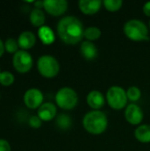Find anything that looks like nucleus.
I'll use <instances>...</instances> for the list:
<instances>
[{
    "instance_id": "nucleus-29",
    "label": "nucleus",
    "mask_w": 150,
    "mask_h": 151,
    "mask_svg": "<svg viewBox=\"0 0 150 151\" xmlns=\"http://www.w3.org/2000/svg\"><path fill=\"white\" fill-rule=\"evenodd\" d=\"M34 6L37 9L43 8V1H36V2H34Z\"/></svg>"
},
{
    "instance_id": "nucleus-23",
    "label": "nucleus",
    "mask_w": 150,
    "mask_h": 151,
    "mask_svg": "<svg viewBox=\"0 0 150 151\" xmlns=\"http://www.w3.org/2000/svg\"><path fill=\"white\" fill-rule=\"evenodd\" d=\"M14 81V76L8 71L1 72L0 73V84L5 87L11 86Z\"/></svg>"
},
{
    "instance_id": "nucleus-12",
    "label": "nucleus",
    "mask_w": 150,
    "mask_h": 151,
    "mask_svg": "<svg viewBox=\"0 0 150 151\" xmlns=\"http://www.w3.org/2000/svg\"><path fill=\"white\" fill-rule=\"evenodd\" d=\"M87 103L94 111H99L105 104V98L103 95L98 90H92L87 96Z\"/></svg>"
},
{
    "instance_id": "nucleus-1",
    "label": "nucleus",
    "mask_w": 150,
    "mask_h": 151,
    "mask_svg": "<svg viewBox=\"0 0 150 151\" xmlns=\"http://www.w3.org/2000/svg\"><path fill=\"white\" fill-rule=\"evenodd\" d=\"M57 35L63 42L75 45L84 37L83 25L79 19L73 16L62 18L57 26Z\"/></svg>"
},
{
    "instance_id": "nucleus-6",
    "label": "nucleus",
    "mask_w": 150,
    "mask_h": 151,
    "mask_svg": "<svg viewBox=\"0 0 150 151\" xmlns=\"http://www.w3.org/2000/svg\"><path fill=\"white\" fill-rule=\"evenodd\" d=\"M106 100L109 106L116 111H119L127 106L126 91L119 86L111 87L106 94Z\"/></svg>"
},
{
    "instance_id": "nucleus-20",
    "label": "nucleus",
    "mask_w": 150,
    "mask_h": 151,
    "mask_svg": "<svg viewBox=\"0 0 150 151\" xmlns=\"http://www.w3.org/2000/svg\"><path fill=\"white\" fill-rule=\"evenodd\" d=\"M56 124L58 127V128H60L62 130H66V129H69L71 127L72 119L66 114H59L57 118Z\"/></svg>"
},
{
    "instance_id": "nucleus-7",
    "label": "nucleus",
    "mask_w": 150,
    "mask_h": 151,
    "mask_svg": "<svg viewBox=\"0 0 150 151\" xmlns=\"http://www.w3.org/2000/svg\"><path fill=\"white\" fill-rule=\"evenodd\" d=\"M12 64L16 71L25 73L31 70L33 66V58L27 50H20L13 55Z\"/></svg>"
},
{
    "instance_id": "nucleus-30",
    "label": "nucleus",
    "mask_w": 150,
    "mask_h": 151,
    "mask_svg": "<svg viewBox=\"0 0 150 151\" xmlns=\"http://www.w3.org/2000/svg\"><path fill=\"white\" fill-rule=\"evenodd\" d=\"M149 29H150V20H149Z\"/></svg>"
},
{
    "instance_id": "nucleus-14",
    "label": "nucleus",
    "mask_w": 150,
    "mask_h": 151,
    "mask_svg": "<svg viewBox=\"0 0 150 151\" xmlns=\"http://www.w3.org/2000/svg\"><path fill=\"white\" fill-rule=\"evenodd\" d=\"M35 42H36V37L34 34L30 31L22 32L18 38L19 46L24 50L31 49L35 44Z\"/></svg>"
},
{
    "instance_id": "nucleus-26",
    "label": "nucleus",
    "mask_w": 150,
    "mask_h": 151,
    "mask_svg": "<svg viewBox=\"0 0 150 151\" xmlns=\"http://www.w3.org/2000/svg\"><path fill=\"white\" fill-rule=\"evenodd\" d=\"M0 151H11L10 143L4 139H0Z\"/></svg>"
},
{
    "instance_id": "nucleus-24",
    "label": "nucleus",
    "mask_w": 150,
    "mask_h": 151,
    "mask_svg": "<svg viewBox=\"0 0 150 151\" xmlns=\"http://www.w3.org/2000/svg\"><path fill=\"white\" fill-rule=\"evenodd\" d=\"M19 43L18 41H16L13 38H8L5 42H4V48L5 50L9 53H16L17 51H19Z\"/></svg>"
},
{
    "instance_id": "nucleus-25",
    "label": "nucleus",
    "mask_w": 150,
    "mask_h": 151,
    "mask_svg": "<svg viewBox=\"0 0 150 151\" xmlns=\"http://www.w3.org/2000/svg\"><path fill=\"white\" fill-rule=\"evenodd\" d=\"M28 124L33 128H39L42 126V119L38 116H31L28 119Z\"/></svg>"
},
{
    "instance_id": "nucleus-16",
    "label": "nucleus",
    "mask_w": 150,
    "mask_h": 151,
    "mask_svg": "<svg viewBox=\"0 0 150 151\" xmlns=\"http://www.w3.org/2000/svg\"><path fill=\"white\" fill-rule=\"evenodd\" d=\"M134 136L136 140L141 143L150 142V125H141L134 131Z\"/></svg>"
},
{
    "instance_id": "nucleus-5",
    "label": "nucleus",
    "mask_w": 150,
    "mask_h": 151,
    "mask_svg": "<svg viewBox=\"0 0 150 151\" xmlns=\"http://www.w3.org/2000/svg\"><path fill=\"white\" fill-rule=\"evenodd\" d=\"M55 101L59 108L65 111H70L76 107L79 101V97L74 89L68 87H65L60 88L57 92Z\"/></svg>"
},
{
    "instance_id": "nucleus-19",
    "label": "nucleus",
    "mask_w": 150,
    "mask_h": 151,
    "mask_svg": "<svg viewBox=\"0 0 150 151\" xmlns=\"http://www.w3.org/2000/svg\"><path fill=\"white\" fill-rule=\"evenodd\" d=\"M102 35V32L97 27H88L84 30V37L87 41L93 42L99 39Z\"/></svg>"
},
{
    "instance_id": "nucleus-10",
    "label": "nucleus",
    "mask_w": 150,
    "mask_h": 151,
    "mask_svg": "<svg viewBox=\"0 0 150 151\" xmlns=\"http://www.w3.org/2000/svg\"><path fill=\"white\" fill-rule=\"evenodd\" d=\"M125 118H126V120L129 124L133 126H137L141 123V121L143 120L144 115L140 106H138L135 104H131L126 107Z\"/></svg>"
},
{
    "instance_id": "nucleus-13",
    "label": "nucleus",
    "mask_w": 150,
    "mask_h": 151,
    "mask_svg": "<svg viewBox=\"0 0 150 151\" xmlns=\"http://www.w3.org/2000/svg\"><path fill=\"white\" fill-rule=\"evenodd\" d=\"M37 113L42 121H50L57 115V107L52 103H44L38 108Z\"/></svg>"
},
{
    "instance_id": "nucleus-28",
    "label": "nucleus",
    "mask_w": 150,
    "mask_h": 151,
    "mask_svg": "<svg viewBox=\"0 0 150 151\" xmlns=\"http://www.w3.org/2000/svg\"><path fill=\"white\" fill-rule=\"evenodd\" d=\"M5 50V48H4V43L3 42V41L0 39V58L2 57V55L4 54Z\"/></svg>"
},
{
    "instance_id": "nucleus-4",
    "label": "nucleus",
    "mask_w": 150,
    "mask_h": 151,
    "mask_svg": "<svg viewBox=\"0 0 150 151\" xmlns=\"http://www.w3.org/2000/svg\"><path fill=\"white\" fill-rule=\"evenodd\" d=\"M37 69L42 76L51 79L58 74L60 66L56 58L51 55H43L38 58Z\"/></svg>"
},
{
    "instance_id": "nucleus-17",
    "label": "nucleus",
    "mask_w": 150,
    "mask_h": 151,
    "mask_svg": "<svg viewBox=\"0 0 150 151\" xmlns=\"http://www.w3.org/2000/svg\"><path fill=\"white\" fill-rule=\"evenodd\" d=\"M38 35L43 44H51L55 41V35L52 29L47 26H42L38 30Z\"/></svg>"
},
{
    "instance_id": "nucleus-3",
    "label": "nucleus",
    "mask_w": 150,
    "mask_h": 151,
    "mask_svg": "<svg viewBox=\"0 0 150 151\" xmlns=\"http://www.w3.org/2000/svg\"><path fill=\"white\" fill-rule=\"evenodd\" d=\"M124 33L128 39L134 42H143L149 39L148 27L137 19H130L125 24Z\"/></svg>"
},
{
    "instance_id": "nucleus-9",
    "label": "nucleus",
    "mask_w": 150,
    "mask_h": 151,
    "mask_svg": "<svg viewBox=\"0 0 150 151\" xmlns=\"http://www.w3.org/2000/svg\"><path fill=\"white\" fill-rule=\"evenodd\" d=\"M43 8L49 14L57 17L67 11L68 3L65 0H45L43 1Z\"/></svg>"
},
{
    "instance_id": "nucleus-8",
    "label": "nucleus",
    "mask_w": 150,
    "mask_h": 151,
    "mask_svg": "<svg viewBox=\"0 0 150 151\" xmlns=\"http://www.w3.org/2000/svg\"><path fill=\"white\" fill-rule=\"evenodd\" d=\"M24 104L29 109L39 108L43 102V95L38 88H32L27 89L24 94Z\"/></svg>"
},
{
    "instance_id": "nucleus-27",
    "label": "nucleus",
    "mask_w": 150,
    "mask_h": 151,
    "mask_svg": "<svg viewBox=\"0 0 150 151\" xmlns=\"http://www.w3.org/2000/svg\"><path fill=\"white\" fill-rule=\"evenodd\" d=\"M142 11L144 12V14L148 17H150V2L146 3L143 7H142Z\"/></svg>"
},
{
    "instance_id": "nucleus-21",
    "label": "nucleus",
    "mask_w": 150,
    "mask_h": 151,
    "mask_svg": "<svg viewBox=\"0 0 150 151\" xmlns=\"http://www.w3.org/2000/svg\"><path fill=\"white\" fill-rule=\"evenodd\" d=\"M103 4L107 11L114 12H117L121 9V7L123 5V1H121V0H104Z\"/></svg>"
},
{
    "instance_id": "nucleus-15",
    "label": "nucleus",
    "mask_w": 150,
    "mask_h": 151,
    "mask_svg": "<svg viewBox=\"0 0 150 151\" xmlns=\"http://www.w3.org/2000/svg\"><path fill=\"white\" fill-rule=\"evenodd\" d=\"M80 53L87 60H93L97 57L98 50L96 46L89 41H85L80 45Z\"/></svg>"
},
{
    "instance_id": "nucleus-2",
    "label": "nucleus",
    "mask_w": 150,
    "mask_h": 151,
    "mask_svg": "<svg viewBox=\"0 0 150 151\" xmlns=\"http://www.w3.org/2000/svg\"><path fill=\"white\" fill-rule=\"evenodd\" d=\"M84 129L94 135L102 134L108 127V119L101 111H88L82 119Z\"/></svg>"
},
{
    "instance_id": "nucleus-31",
    "label": "nucleus",
    "mask_w": 150,
    "mask_h": 151,
    "mask_svg": "<svg viewBox=\"0 0 150 151\" xmlns=\"http://www.w3.org/2000/svg\"><path fill=\"white\" fill-rule=\"evenodd\" d=\"M0 73H1V71H0Z\"/></svg>"
},
{
    "instance_id": "nucleus-22",
    "label": "nucleus",
    "mask_w": 150,
    "mask_h": 151,
    "mask_svg": "<svg viewBox=\"0 0 150 151\" xmlns=\"http://www.w3.org/2000/svg\"><path fill=\"white\" fill-rule=\"evenodd\" d=\"M126 96L129 101L131 102H137L141 97V91L136 86H132L126 90Z\"/></svg>"
},
{
    "instance_id": "nucleus-18",
    "label": "nucleus",
    "mask_w": 150,
    "mask_h": 151,
    "mask_svg": "<svg viewBox=\"0 0 150 151\" xmlns=\"http://www.w3.org/2000/svg\"><path fill=\"white\" fill-rule=\"evenodd\" d=\"M29 19L32 25L34 27H42L45 22V14L42 9L34 8L31 11L29 15Z\"/></svg>"
},
{
    "instance_id": "nucleus-11",
    "label": "nucleus",
    "mask_w": 150,
    "mask_h": 151,
    "mask_svg": "<svg viewBox=\"0 0 150 151\" xmlns=\"http://www.w3.org/2000/svg\"><path fill=\"white\" fill-rule=\"evenodd\" d=\"M78 5L83 14L94 15L100 11L102 2L100 0H80Z\"/></svg>"
}]
</instances>
